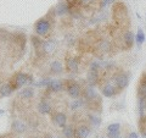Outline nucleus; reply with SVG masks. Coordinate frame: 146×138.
I'll list each match as a JSON object with an SVG mask.
<instances>
[{
    "instance_id": "obj_1",
    "label": "nucleus",
    "mask_w": 146,
    "mask_h": 138,
    "mask_svg": "<svg viewBox=\"0 0 146 138\" xmlns=\"http://www.w3.org/2000/svg\"><path fill=\"white\" fill-rule=\"evenodd\" d=\"M55 9H51L44 17L39 18L34 23V33L42 38H48L52 32V27L55 23Z\"/></svg>"
},
{
    "instance_id": "obj_2",
    "label": "nucleus",
    "mask_w": 146,
    "mask_h": 138,
    "mask_svg": "<svg viewBox=\"0 0 146 138\" xmlns=\"http://www.w3.org/2000/svg\"><path fill=\"white\" fill-rule=\"evenodd\" d=\"M9 82H10V84L12 86L13 90H17V89L23 88L27 84L33 83V76L28 75V73H26V72L18 71L15 75H12V77L9 80Z\"/></svg>"
},
{
    "instance_id": "obj_3",
    "label": "nucleus",
    "mask_w": 146,
    "mask_h": 138,
    "mask_svg": "<svg viewBox=\"0 0 146 138\" xmlns=\"http://www.w3.org/2000/svg\"><path fill=\"white\" fill-rule=\"evenodd\" d=\"M65 82V89L68 93V95L73 99H78L80 96H83V89L82 87L77 83L76 81H72V80H66L63 81Z\"/></svg>"
},
{
    "instance_id": "obj_4",
    "label": "nucleus",
    "mask_w": 146,
    "mask_h": 138,
    "mask_svg": "<svg viewBox=\"0 0 146 138\" xmlns=\"http://www.w3.org/2000/svg\"><path fill=\"white\" fill-rule=\"evenodd\" d=\"M113 18L117 23H122L128 20V10L123 3H115L113 5Z\"/></svg>"
},
{
    "instance_id": "obj_5",
    "label": "nucleus",
    "mask_w": 146,
    "mask_h": 138,
    "mask_svg": "<svg viewBox=\"0 0 146 138\" xmlns=\"http://www.w3.org/2000/svg\"><path fill=\"white\" fill-rule=\"evenodd\" d=\"M112 80H113V84L119 90H123L124 88H127L128 84H129V75L124 71L117 72L116 75L112 77Z\"/></svg>"
},
{
    "instance_id": "obj_6",
    "label": "nucleus",
    "mask_w": 146,
    "mask_h": 138,
    "mask_svg": "<svg viewBox=\"0 0 146 138\" xmlns=\"http://www.w3.org/2000/svg\"><path fill=\"white\" fill-rule=\"evenodd\" d=\"M55 49H56V42L54 39H46L43 42L42 48L36 50V55L38 56H48L55 52Z\"/></svg>"
},
{
    "instance_id": "obj_7",
    "label": "nucleus",
    "mask_w": 146,
    "mask_h": 138,
    "mask_svg": "<svg viewBox=\"0 0 146 138\" xmlns=\"http://www.w3.org/2000/svg\"><path fill=\"white\" fill-rule=\"evenodd\" d=\"M51 120L55 125L60 128H65L67 126V115L62 111H52Z\"/></svg>"
},
{
    "instance_id": "obj_8",
    "label": "nucleus",
    "mask_w": 146,
    "mask_h": 138,
    "mask_svg": "<svg viewBox=\"0 0 146 138\" xmlns=\"http://www.w3.org/2000/svg\"><path fill=\"white\" fill-rule=\"evenodd\" d=\"M119 89L117 88V87L111 83V82H106L102 87H101V93L104 96H106V98H112V96H116L118 93H119Z\"/></svg>"
},
{
    "instance_id": "obj_9",
    "label": "nucleus",
    "mask_w": 146,
    "mask_h": 138,
    "mask_svg": "<svg viewBox=\"0 0 146 138\" xmlns=\"http://www.w3.org/2000/svg\"><path fill=\"white\" fill-rule=\"evenodd\" d=\"M65 68H66V71L71 72V73L78 72V70H79V60H78V58H76V56L67 58L66 61H65Z\"/></svg>"
},
{
    "instance_id": "obj_10",
    "label": "nucleus",
    "mask_w": 146,
    "mask_h": 138,
    "mask_svg": "<svg viewBox=\"0 0 146 138\" xmlns=\"http://www.w3.org/2000/svg\"><path fill=\"white\" fill-rule=\"evenodd\" d=\"M55 9V13L58 16H63V15H67V13L71 12V6L66 0H61V1L57 3V5L54 7Z\"/></svg>"
},
{
    "instance_id": "obj_11",
    "label": "nucleus",
    "mask_w": 146,
    "mask_h": 138,
    "mask_svg": "<svg viewBox=\"0 0 146 138\" xmlns=\"http://www.w3.org/2000/svg\"><path fill=\"white\" fill-rule=\"evenodd\" d=\"M96 50H99L100 54L104 55V54H107V53H111L112 50V43L107 39H99L98 43H96Z\"/></svg>"
},
{
    "instance_id": "obj_12",
    "label": "nucleus",
    "mask_w": 146,
    "mask_h": 138,
    "mask_svg": "<svg viewBox=\"0 0 146 138\" xmlns=\"http://www.w3.org/2000/svg\"><path fill=\"white\" fill-rule=\"evenodd\" d=\"M46 89L50 92H54V93H58V92L65 89V82H62L61 80H57V78H51Z\"/></svg>"
},
{
    "instance_id": "obj_13",
    "label": "nucleus",
    "mask_w": 146,
    "mask_h": 138,
    "mask_svg": "<svg viewBox=\"0 0 146 138\" xmlns=\"http://www.w3.org/2000/svg\"><path fill=\"white\" fill-rule=\"evenodd\" d=\"M36 109H38V111L40 114H43V115H51V113H52L51 104H50L45 98H43L38 103V105H36Z\"/></svg>"
},
{
    "instance_id": "obj_14",
    "label": "nucleus",
    "mask_w": 146,
    "mask_h": 138,
    "mask_svg": "<svg viewBox=\"0 0 146 138\" xmlns=\"http://www.w3.org/2000/svg\"><path fill=\"white\" fill-rule=\"evenodd\" d=\"M83 96H84V99L86 100V102H93V100L100 99V96L96 93V90H95L94 87H91V86L86 87V88L83 89Z\"/></svg>"
},
{
    "instance_id": "obj_15",
    "label": "nucleus",
    "mask_w": 146,
    "mask_h": 138,
    "mask_svg": "<svg viewBox=\"0 0 146 138\" xmlns=\"http://www.w3.org/2000/svg\"><path fill=\"white\" fill-rule=\"evenodd\" d=\"M11 130H12V132L21 135V133H23V132L27 131V123L23 122L22 120H18V119H16V120H13L11 122Z\"/></svg>"
},
{
    "instance_id": "obj_16",
    "label": "nucleus",
    "mask_w": 146,
    "mask_h": 138,
    "mask_svg": "<svg viewBox=\"0 0 146 138\" xmlns=\"http://www.w3.org/2000/svg\"><path fill=\"white\" fill-rule=\"evenodd\" d=\"M123 37V45H124V49H130L134 44V40H135V37L131 31H125L124 33L122 34Z\"/></svg>"
},
{
    "instance_id": "obj_17",
    "label": "nucleus",
    "mask_w": 146,
    "mask_h": 138,
    "mask_svg": "<svg viewBox=\"0 0 146 138\" xmlns=\"http://www.w3.org/2000/svg\"><path fill=\"white\" fill-rule=\"evenodd\" d=\"M138 98L146 99V73H143V76L140 77L138 86Z\"/></svg>"
},
{
    "instance_id": "obj_18",
    "label": "nucleus",
    "mask_w": 146,
    "mask_h": 138,
    "mask_svg": "<svg viewBox=\"0 0 146 138\" xmlns=\"http://www.w3.org/2000/svg\"><path fill=\"white\" fill-rule=\"evenodd\" d=\"M90 135V128L86 125H79L76 127V137L74 138H88Z\"/></svg>"
},
{
    "instance_id": "obj_19",
    "label": "nucleus",
    "mask_w": 146,
    "mask_h": 138,
    "mask_svg": "<svg viewBox=\"0 0 146 138\" xmlns=\"http://www.w3.org/2000/svg\"><path fill=\"white\" fill-rule=\"evenodd\" d=\"M50 72L52 75H60L63 72V64L60 60H52L50 62Z\"/></svg>"
},
{
    "instance_id": "obj_20",
    "label": "nucleus",
    "mask_w": 146,
    "mask_h": 138,
    "mask_svg": "<svg viewBox=\"0 0 146 138\" xmlns=\"http://www.w3.org/2000/svg\"><path fill=\"white\" fill-rule=\"evenodd\" d=\"M13 88L12 86L10 84V82H5V83H3L0 86V96L4 98V96H10L12 93H13Z\"/></svg>"
},
{
    "instance_id": "obj_21",
    "label": "nucleus",
    "mask_w": 146,
    "mask_h": 138,
    "mask_svg": "<svg viewBox=\"0 0 146 138\" xmlns=\"http://www.w3.org/2000/svg\"><path fill=\"white\" fill-rule=\"evenodd\" d=\"M86 82L89 83V86L94 87L95 84L99 83V71H93L90 70L86 75Z\"/></svg>"
},
{
    "instance_id": "obj_22",
    "label": "nucleus",
    "mask_w": 146,
    "mask_h": 138,
    "mask_svg": "<svg viewBox=\"0 0 146 138\" xmlns=\"http://www.w3.org/2000/svg\"><path fill=\"white\" fill-rule=\"evenodd\" d=\"M20 98L25 99V100H29L34 96V90L32 87H25V88H22L21 92H20Z\"/></svg>"
},
{
    "instance_id": "obj_23",
    "label": "nucleus",
    "mask_w": 146,
    "mask_h": 138,
    "mask_svg": "<svg viewBox=\"0 0 146 138\" xmlns=\"http://www.w3.org/2000/svg\"><path fill=\"white\" fill-rule=\"evenodd\" d=\"M138 109H139L140 119H145L146 117V99L139 98V100H138Z\"/></svg>"
},
{
    "instance_id": "obj_24",
    "label": "nucleus",
    "mask_w": 146,
    "mask_h": 138,
    "mask_svg": "<svg viewBox=\"0 0 146 138\" xmlns=\"http://www.w3.org/2000/svg\"><path fill=\"white\" fill-rule=\"evenodd\" d=\"M31 42H32V45H33V48L35 50H39L40 48H42V45H43V38L42 37H39V36H36V34H33L31 37Z\"/></svg>"
},
{
    "instance_id": "obj_25",
    "label": "nucleus",
    "mask_w": 146,
    "mask_h": 138,
    "mask_svg": "<svg viewBox=\"0 0 146 138\" xmlns=\"http://www.w3.org/2000/svg\"><path fill=\"white\" fill-rule=\"evenodd\" d=\"M62 135L65 138H74L76 137V128L73 126L67 125L65 128H62Z\"/></svg>"
},
{
    "instance_id": "obj_26",
    "label": "nucleus",
    "mask_w": 146,
    "mask_h": 138,
    "mask_svg": "<svg viewBox=\"0 0 146 138\" xmlns=\"http://www.w3.org/2000/svg\"><path fill=\"white\" fill-rule=\"evenodd\" d=\"M89 122L94 128H98V127H100V125H101V119H100V116L96 114H90L89 115Z\"/></svg>"
},
{
    "instance_id": "obj_27",
    "label": "nucleus",
    "mask_w": 146,
    "mask_h": 138,
    "mask_svg": "<svg viewBox=\"0 0 146 138\" xmlns=\"http://www.w3.org/2000/svg\"><path fill=\"white\" fill-rule=\"evenodd\" d=\"M85 103H86V100L83 99V98L74 99V100H73V102L71 103V109H72V110H79V109H82V108L84 107Z\"/></svg>"
},
{
    "instance_id": "obj_28",
    "label": "nucleus",
    "mask_w": 146,
    "mask_h": 138,
    "mask_svg": "<svg viewBox=\"0 0 146 138\" xmlns=\"http://www.w3.org/2000/svg\"><path fill=\"white\" fill-rule=\"evenodd\" d=\"M135 42H136V44H138V47H139V48L141 47V44L145 42V33H144V31L141 29V28H139L138 32H136Z\"/></svg>"
},
{
    "instance_id": "obj_29",
    "label": "nucleus",
    "mask_w": 146,
    "mask_h": 138,
    "mask_svg": "<svg viewBox=\"0 0 146 138\" xmlns=\"http://www.w3.org/2000/svg\"><path fill=\"white\" fill-rule=\"evenodd\" d=\"M11 36H12V32L7 31V29H4V28H0V40H1V42L10 40Z\"/></svg>"
},
{
    "instance_id": "obj_30",
    "label": "nucleus",
    "mask_w": 146,
    "mask_h": 138,
    "mask_svg": "<svg viewBox=\"0 0 146 138\" xmlns=\"http://www.w3.org/2000/svg\"><path fill=\"white\" fill-rule=\"evenodd\" d=\"M117 131H121V125L119 123H111V125L107 126V133H111V132H117Z\"/></svg>"
},
{
    "instance_id": "obj_31",
    "label": "nucleus",
    "mask_w": 146,
    "mask_h": 138,
    "mask_svg": "<svg viewBox=\"0 0 146 138\" xmlns=\"http://www.w3.org/2000/svg\"><path fill=\"white\" fill-rule=\"evenodd\" d=\"M95 3V0H78L79 7H89Z\"/></svg>"
},
{
    "instance_id": "obj_32",
    "label": "nucleus",
    "mask_w": 146,
    "mask_h": 138,
    "mask_svg": "<svg viewBox=\"0 0 146 138\" xmlns=\"http://www.w3.org/2000/svg\"><path fill=\"white\" fill-rule=\"evenodd\" d=\"M66 42L68 43V44H73V43H74V38H73V36H70V34H67L66 36Z\"/></svg>"
},
{
    "instance_id": "obj_33",
    "label": "nucleus",
    "mask_w": 146,
    "mask_h": 138,
    "mask_svg": "<svg viewBox=\"0 0 146 138\" xmlns=\"http://www.w3.org/2000/svg\"><path fill=\"white\" fill-rule=\"evenodd\" d=\"M127 138H139V136H138V133L136 132H130Z\"/></svg>"
},
{
    "instance_id": "obj_34",
    "label": "nucleus",
    "mask_w": 146,
    "mask_h": 138,
    "mask_svg": "<svg viewBox=\"0 0 146 138\" xmlns=\"http://www.w3.org/2000/svg\"><path fill=\"white\" fill-rule=\"evenodd\" d=\"M141 136H143V138H146V128L145 130H141Z\"/></svg>"
},
{
    "instance_id": "obj_35",
    "label": "nucleus",
    "mask_w": 146,
    "mask_h": 138,
    "mask_svg": "<svg viewBox=\"0 0 146 138\" xmlns=\"http://www.w3.org/2000/svg\"><path fill=\"white\" fill-rule=\"evenodd\" d=\"M108 1H110V4H111V3H115L116 0H108Z\"/></svg>"
},
{
    "instance_id": "obj_36",
    "label": "nucleus",
    "mask_w": 146,
    "mask_h": 138,
    "mask_svg": "<svg viewBox=\"0 0 146 138\" xmlns=\"http://www.w3.org/2000/svg\"><path fill=\"white\" fill-rule=\"evenodd\" d=\"M100 138H107V137H100Z\"/></svg>"
}]
</instances>
